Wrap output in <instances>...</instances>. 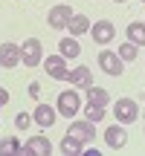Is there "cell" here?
Here are the masks:
<instances>
[{
    "label": "cell",
    "mask_w": 145,
    "mask_h": 156,
    "mask_svg": "<svg viewBox=\"0 0 145 156\" xmlns=\"http://www.w3.org/2000/svg\"><path fill=\"white\" fill-rule=\"evenodd\" d=\"M113 113H116V122L131 124V122H136V119H139V104H136L134 98H116Z\"/></svg>",
    "instance_id": "obj_1"
},
{
    "label": "cell",
    "mask_w": 145,
    "mask_h": 156,
    "mask_svg": "<svg viewBox=\"0 0 145 156\" xmlns=\"http://www.w3.org/2000/svg\"><path fill=\"white\" fill-rule=\"evenodd\" d=\"M20 61L26 64V67H38L44 58H41V41L38 38H26L20 46Z\"/></svg>",
    "instance_id": "obj_2"
},
{
    "label": "cell",
    "mask_w": 145,
    "mask_h": 156,
    "mask_svg": "<svg viewBox=\"0 0 145 156\" xmlns=\"http://www.w3.org/2000/svg\"><path fill=\"white\" fill-rule=\"evenodd\" d=\"M81 110V98H78V93L76 90H64L61 95H58V113L61 116H76V113Z\"/></svg>",
    "instance_id": "obj_3"
},
{
    "label": "cell",
    "mask_w": 145,
    "mask_h": 156,
    "mask_svg": "<svg viewBox=\"0 0 145 156\" xmlns=\"http://www.w3.org/2000/svg\"><path fill=\"white\" fill-rule=\"evenodd\" d=\"M99 67H102V73H107V75H122L125 61L116 55V52L105 49V52H99Z\"/></svg>",
    "instance_id": "obj_4"
},
{
    "label": "cell",
    "mask_w": 145,
    "mask_h": 156,
    "mask_svg": "<svg viewBox=\"0 0 145 156\" xmlns=\"http://www.w3.org/2000/svg\"><path fill=\"white\" fill-rule=\"evenodd\" d=\"M44 67H46V75L50 78H58V81H67V61H64V55H46V61H44Z\"/></svg>",
    "instance_id": "obj_5"
},
{
    "label": "cell",
    "mask_w": 145,
    "mask_h": 156,
    "mask_svg": "<svg viewBox=\"0 0 145 156\" xmlns=\"http://www.w3.org/2000/svg\"><path fill=\"white\" fill-rule=\"evenodd\" d=\"M70 17H72V9H70V6H64V3H58V6H52V9H50L46 23H50L52 29H67Z\"/></svg>",
    "instance_id": "obj_6"
},
{
    "label": "cell",
    "mask_w": 145,
    "mask_h": 156,
    "mask_svg": "<svg viewBox=\"0 0 145 156\" xmlns=\"http://www.w3.org/2000/svg\"><path fill=\"white\" fill-rule=\"evenodd\" d=\"M17 64H20V46H15V44H0V67L12 69V67H17Z\"/></svg>",
    "instance_id": "obj_7"
},
{
    "label": "cell",
    "mask_w": 145,
    "mask_h": 156,
    "mask_svg": "<svg viewBox=\"0 0 145 156\" xmlns=\"http://www.w3.org/2000/svg\"><path fill=\"white\" fill-rule=\"evenodd\" d=\"M113 38H116V29H113L110 20H99V23H93V41H96V44H110Z\"/></svg>",
    "instance_id": "obj_8"
},
{
    "label": "cell",
    "mask_w": 145,
    "mask_h": 156,
    "mask_svg": "<svg viewBox=\"0 0 145 156\" xmlns=\"http://www.w3.org/2000/svg\"><path fill=\"white\" fill-rule=\"evenodd\" d=\"M70 133L76 136L78 142H93L96 139V130H93V122H90V119H87V122H72L70 124Z\"/></svg>",
    "instance_id": "obj_9"
},
{
    "label": "cell",
    "mask_w": 145,
    "mask_h": 156,
    "mask_svg": "<svg viewBox=\"0 0 145 156\" xmlns=\"http://www.w3.org/2000/svg\"><path fill=\"white\" fill-rule=\"evenodd\" d=\"M67 81H70V84H76L78 90H87L90 84H93V75H90V69H87V67H76L72 73H67Z\"/></svg>",
    "instance_id": "obj_10"
},
{
    "label": "cell",
    "mask_w": 145,
    "mask_h": 156,
    "mask_svg": "<svg viewBox=\"0 0 145 156\" xmlns=\"http://www.w3.org/2000/svg\"><path fill=\"white\" fill-rule=\"evenodd\" d=\"M55 116H58L55 107H50V104H38V107H35V113H32V119L41 124V127H50V124L55 122Z\"/></svg>",
    "instance_id": "obj_11"
},
{
    "label": "cell",
    "mask_w": 145,
    "mask_h": 156,
    "mask_svg": "<svg viewBox=\"0 0 145 156\" xmlns=\"http://www.w3.org/2000/svg\"><path fill=\"white\" fill-rule=\"evenodd\" d=\"M52 151V145H50V139H46V136H32V139L26 142V145H23V153H50Z\"/></svg>",
    "instance_id": "obj_12"
},
{
    "label": "cell",
    "mask_w": 145,
    "mask_h": 156,
    "mask_svg": "<svg viewBox=\"0 0 145 156\" xmlns=\"http://www.w3.org/2000/svg\"><path fill=\"white\" fill-rule=\"evenodd\" d=\"M105 142H107L110 147H116V151H119V147L128 142V133H125L119 124H113V127H107V130H105Z\"/></svg>",
    "instance_id": "obj_13"
},
{
    "label": "cell",
    "mask_w": 145,
    "mask_h": 156,
    "mask_svg": "<svg viewBox=\"0 0 145 156\" xmlns=\"http://www.w3.org/2000/svg\"><path fill=\"white\" fill-rule=\"evenodd\" d=\"M125 35H128V41H131V44H136V46H145V23H139V20L128 23Z\"/></svg>",
    "instance_id": "obj_14"
},
{
    "label": "cell",
    "mask_w": 145,
    "mask_h": 156,
    "mask_svg": "<svg viewBox=\"0 0 145 156\" xmlns=\"http://www.w3.org/2000/svg\"><path fill=\"white\" fill-rule=\"evenodd\" d=\"M67 29H70L72 38H78V35H84V32L90 29V20H87L84 15H72V17H70V23H67Z\"/></svg>",
    "instance_id": "obj_15"
},
{
    "label": "cell",
    "mask_w": 145,
    "mask_h": 156,
    "mask_svg": "<svg viewBox=\"0 0 145 156\" xmlns=\"http://www.w3.org/2000/svg\"><path fill=\"white\" fill-rule=\"evenodd\" d=\"M58 49H61V55H64V58H78L81 46H78V41H76V38H61Z\"/></svg>",
    "instance_id": "obj_16"
},
{
    "label": "cell",
    "mask_w": 145,
    "mask_h": 156,
    "mask_svg": "<svg viewBox=\"0 0 145 156\" xmlns=\"http://www.w3.org/2000/svg\"><path fill=\"white\" fill-rule=\"evenodd\" d=\"M87 101H96V104L107 107V104H110V95H107V90L93 87V84H90V87H87Z\"/></svg>",
    "instance_id": "obj_17"
},
{
    "label": "cell",
    "mask_w": 145,
    "mask_h": 156,
    "mask_svg": "<svg viewBox=\"0 0 145 156\" xmlns=\"http://www.w3.org/2000/svg\"><path fill=\"white\" fill-rule=\"evenodd\" d=\"M84 113H87V119H90V122H102V119H105V107H102V104H96V101H87V107H84Z\"/></svg>",
    "instance_id": "obj_18"
},
{
    "label": "cell",
    "mask_w": 145,
    "mask_h": 156,
    "mask_svg": "<svg viewBox=\"0 0 145 156\" xmlns=\"http://www.w3.org/2000/svg\"><path fill=\"white\" fill-rule=\"evenodd\" d=\"M61 153H81V142L76 139V136H64L61 139Z\"/></svg>",
    "instance_id": "obj_19"
},
{
    "label": "cell",
    "mask_w": 145,
    "mask_h": 156,
    "mask_svg": "<svg viewBox=\"0 0 145 156\" xmlns=\"http://www.w3.org/2000/svg\"><path fill=\"white\" fill-rule=\"evenodd\" d=\"M116 55L122 58V61H134V58H136V44H131V41H128V44H122L116 49Z\"/></svg>",
    "instance_id": "obj_20"
},
{
    "label": "cell",
    "mask_w": 145,
    "mask_h": 156,
    "mask_svg": "<svg viewBox=\"0 0 145 156\" xmlns=\"http://www.w3.org/2000/svg\"><path fill=\"white\" fill-rule=\"evenodd\" d=\"M0 153H20V142L17 139H0Z\"/></svg>",
    "instance_id": "obj_21"
},
{
    "label": "cell",
    "mask_w": 145,
    "mask_h": 156,
    "mask_svg": "<svg viewBox=\"0 0 145 156\" xmlns=\"http://www.w3.org/2000/svg\"><path fill=\"white\" fill-rule=\"evenodd\" d=\"M29 122H32V119H29L26 113H17V119H15V124H17L20 130H26V127H29Z\"/></svg>",
    "instance_id": "obj_22"
},
{
    "label": "cell",
    "mask_w": 145,
    "mask_h": 156,
    "mask_svg": "<svg viewBox=\"0 0 145 156\" xmlns=\"http://www.w3.org/2000/svg\"><path fill=\"white\" fill-rule=\"evenodd\" d=\"M6 101H9V93H6V90H0V104H6Z\"/></svg>",
    "instance_id": "obj_23"
},
{
    "label": "cell",
    "mask_w": 145,
    "mask_h": 156,
    "mask_svg": "<svg viewBox=\"0 0 145 156\" xmlns=\"http://www.w3.org/2000/svg\"><path fill=\"white\" fill-rule=\"evenodd\" d=\"M113 3H128V0H113Z\"/></svg>",
    "instance_id": "obj_24"
}]
</instances>
